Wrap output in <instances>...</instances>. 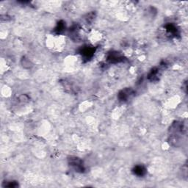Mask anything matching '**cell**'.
I'll return each mask as SVG.
<instances>
[{
	"mask_svg": "<svg viewBox=\"0 0 188 188\" xmlns=\"http://www.w3.org/2000/svg\"><path fill=\"white\" fill-rule=\"evenodd\" d=\"M71 165L73 166L76 171H81L82 169H83L81 160L76 157L74 159H71Z\"/></svg>",
	"mask_w": 188,
	"mask_h": 188,
	"instance_id": "cell-1",
	"label": "cell"
},
{
	"mask_svg": "<svg viewBox=\"0 0 188 188\" xmlns=\"http://www.w3.org/2000/svg\"><path fill=\"white\" fill-rule=\"evenodd\" d=\"M134 173L138 176H143L146 173V169L143 166H136L134 168Z\"/></svg>",
	"mask_w": 188,
	"mask_h": 188,
	"instance_id": "cell-2",
	"label": "cell"
}]
</instances>
